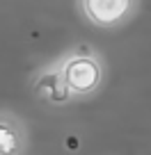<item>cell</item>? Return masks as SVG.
<instances>
[{"instance_id": "6da1fadb", "label": "cell", "mask_w": 151, "mask_h": 155, "mask_svg": "<svg viewBox=\"0 0 151 155\" xmlns=\"http://www.w3.org/2000/svg\"><path fill=\"white\" fill-rule=\"evenodd\" d=\"M60 71H62V80L71 96H89L103 82V64L87 50V46L73 50L60 64Z\"/></svg>"}, {"instance_id": "277c9868", "label": "cell", "mask_w": 151, "mask_h": 155, "mask_svg": "<svg viewBox=\"0 0 151 155\" xmlns=\"http://www.w3.org/2000/svg\"><path fill=\"white\" fill-rule=\"evenodd\" d=\"M28 139L19 116L12 112H0V155H23Z\"/></svg>"}, {"instance_id": "3957f363", "label": "cell", "mask_w": 151, "mask_h": 155, "mask_svg": "<svg viewBox=\"0 0 151 155\" xmlns=\"http://www.w3.org/2000/svg\"><path fill=\"white\" fill-rule=\"evenodd\" d=\"M32 94L39 98L41 103H48V105H64V103H69V98H71V94H69L67 84H64V80H62L60 66L41 71L39 75L34 78Z\"/></svg>"}, {"instance_id": "7a4b0ae2", "label": "cell", "mask_w": 151, "mask_h": 155, "mask_svg": "<svg viewBox=\"0 0 151 155\" xmlns=\"http://www.w3.org/2000/svg\"><path fill=\"white\" fill-rule=\"evenodd\" d=\"M80 5L92 25L101 30H112L133 14L135 0H80Z\"/></svg>"}]
</instances>
